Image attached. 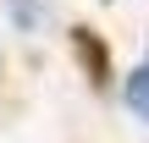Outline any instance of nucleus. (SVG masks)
<instances>
[{
	"mask_svg": "<svg viewBox=\"0 0 149 143\" xmlns=\"http://www.w3.org/2000/svg\"><path fill=\"white\" fill-rule=\"evenodd\" d=\"M6 11H11V22L28 33V28H39V17H44V0H6Z\"/></svg>",
	"mask_w": 149,
	"mask_h": 143,
	"instance_id": "7ed1b4c3",
	"label": "nucleus"
},
{
	"mask_svg": "<svg viewBox=\"0 0 149 143\" xmlns=\"http://www.w3.org/2000/svg\"><path fill=\"white\" fill-rule=\"evenodd\" d=\"M72 50H77V66L88 72V83L105 88L111 83V50H105V39L94 28H72Z\"/></svg>",
	"mask_w": 149,
	"mask_h": 143,
	"instance_id": "f257e3e1",
	"label": "nucleus"
},
{
	"mask_svg": "<svg viewBox=\"0 0 149 143\" xmlns=\"http://www.w3.org/2000/svg\"><path fill=\"white\" fill-rule=\"evenodd\" d=\"M122 99H127V110H133V116H144V121H149V66H133V72H127Z\"/></svg>",
	"mask_w": 149,
	"mask_h": 143,
	"instance_id": "f03ea898",
	"label": "nucleus"
}]
</instances>
